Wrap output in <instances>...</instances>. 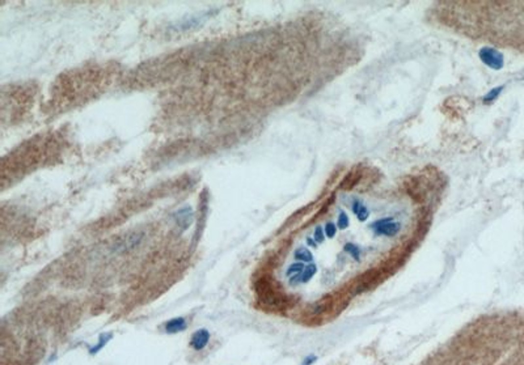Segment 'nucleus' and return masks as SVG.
<instances>
[{
  "mask_svg": "<svg viewBox=\"0 0 524 365\" xmlns=\"http://www.w3.org/2000/svg\"><path fill=\"white\" fill-rule=\"evenodd\" d=\"M315 360H316V357L315 356H308L307 359H305L304 363H303V365H311Z\"/></svg>",
  "mask_w": 524,
  "mask_h": 365,
  "instance_id": "0eeeda50",
  "label": "nucleus"
},
{
  "mask_svg": "<svg viewBox=\"0 0 524 365\" xmlns=\"http://www.w3.org/2000/svg\"><path fill=\"white\" fill-rule=\"evenodd\" d=\"M424 17L432 26L476 44L524 52V1L442 0Z\"/></svg>",
  "mask_w": 524,
  "mask_h": 365,
  "instance_id": "f03ea898",
  "label": "nucleus"
},
{
  "mask_svg": "<svg viewBox=\"0 0 524 365\" xmlns=\"http://www.w3.org/2000/svg\"><path fill=\"white\" fill-rule=\"evenodd\" d=\"M192 221H193L192 209L185 208L177 212V223H178V225H180L182 229H186L188 227H190Z\"/></svg>",
  "mask_w": 524,
  "mask_h": 365,
  "instance_id": "39448f33",
  "label": "nucleus"
},
{
  "mask_svg": "<svg viewBox=\"0 0 524 365\" xmlns=\"http://www.w3.org/2000/svg\"><path fill=\"white\" fill-rule=\"evenodd\" d=\"M448 185L432 164L396 176L368 161L334 169L298 215L287 245L284 283L307 296L304 314L328 319L399 273L431 228Z\"/></svg>",
  "mask_w": 524,
  "mask_h": 365,
  "instance_id": "f257e3e1",
  "label": "nucleus"
},
{
  "mask_svg": "<svg viewBox=\"0 0 524 365\" xmlns=\"http://www.w3.org/2000/svg\"><path fill=\"white\" fill-rule=\"evenodd\" d=\"M113 338V334L112 333H106V334H101L100 338H99V342H97L96 344L93 345V347H91L89 348V353L91 355H96V353H99L101 351V349L104 348L105 345L108 344L109 342H110V339Z\"/></svg>",
  "mask_w": 524,
  "mask_h": 365,
  "instance_id": "423d86ee",
  "label": "nucleus"
},
{
  "mask_svg": "<svg viewBox=\"0 0 524 365\" xmlns=\"http://www.w3.org/2000/svg\"><path fill=\"white\" fill-rule=\"evenodd\" d=\"M186 321H185V318L182 317H176V318H172V319H169L168 322H165V326H164V329L165 331H167V334H177V333H181V331H184L185 329H186Z\"/></svg>",
  "mask_w": 524,
  "mask_h": 365,
  "instance_id": "20e7f679",
  "label": "nucleus"
},
{
  "mask_svg": "<svg viewBox=\"0 0 524 365\" xmlns=\"http://www.w3.org/2000/svg\"><path fill=\"white\" fill-rule=\"evenodd\" d=\"M208 342H210V333H208L206 329L197 330L196 333L193 334L192 339H190V347L196 351H202L207 347Z\"/></svg>",
  "mask_w": 524,
  "mask_h": 365,
  "instance_id": "7ed1b4c3",
  "label": "nucleus"
}]
</instances>
